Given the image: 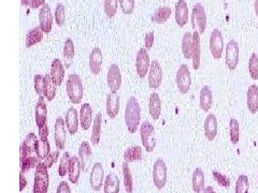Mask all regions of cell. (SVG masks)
Masks as SVG:
<instances>
[{
	"instance_id": "obj_34",
	"label": "cell",
	"mask_w": 258,
	"mask_h": 193,
	"mask_svg": "<svg viewBox=\"0 0 258 193\" xmlns=\"http://www.w3.org/2000/svg\"><path fill=\"white\" fill-rule=\"evenodd\" d=\"M104 193H120V178L114 173L105 177Z\"/></svg>"
},
{
	"instance_id": "obj_5",
	"label": "cell",
	"mask_w": 258,
	"mask_h": 193,
	"mask_svg": "<svg viewBox=\"0 0 258 193\" xmlns=\"http://www.w3.org/2000/svg\"><path fill=\"white\" fill-rule=\"evenodd\" d=\"M155 128L149 121L142 122L141 128H140V136H141V141L148 153H152L155 149L156 138H155Z\"/></svg>"
},
{
	"instance_id": "obj_46",
	"label": "cell",
	"mask_w": 258,
	"mask_h": 193,
	"mask_svg": "<svg viewBox=\"0 0 258 193\" xmlns=\"http://www.w3.org/2000/svg\"><path fill=\"white\" fill-rule=\"evenodd\" d=\"M249 72L252 80H258V56L255 53H253L250 57Z\"/></svg>"
},
{
	"instance_id": "obj_30",
	"label": "cell",
	"mask_w": 258,
	"mask_h": 193,
	"mask_svg": "<svg viewBox=\"0 0 258 193\" xmlns=\"http://www.w3.org/2000/svg\"><path fill=\"white\" fill-rule=\"evenodd\" d=\"M101 129H102V114L98 113L95 116V120L93 122V131L91 141L93 145H98L100 142L101 137Z\"/></svg>"
},
{
	"instance_id": "obj_33",
	"label": "cell",
	"mask_w": 258,
	"mask_h": 193,
	"mask_svg": "<svg viewBox=\"0 0 258 193\" xmlns=\"http://www.w3.org/2000/svg\"><path fill=\"white\" fill-rule=\"evenodd\" d=\"M248 109L252 114L258 110V87L251 85L248 89Z\"/></svg>"
},
{
	"instance_id": "obj_43",
	"label": "cell",
	"mask_w": 258,
	"mask_h": 193,
	"mask_svg": "<svg viewBox=\"0 0 258 193\" xmlns=\"http://www.w3.org/2000/svg\"><path fill=\"white\" fill-rule=\"evenodd\" d=\"M33 84H34V90H36L37 95L39 97H45V77L41 74L34 75L33 79Z\"/></svg>"
},
{
	"instance_id": "obj_42",
	"label": "cell",
	"mask_w": 258,
	"mask_h": 193,
	"mask_svg": "<svg viewBox=\"0 0 258 193\" xmlns=\"http://www.w3.org/2000/svg\"><path fill=\"white\" fill-rule=\"evenodd\" d=\"M37 154L42 161L49 157V155L51 154V146L48 139H39Z\"/></svg>"
},
{
	"instance_id": "obj_21",
	"label": "cell",
	"mask_w": 258,
	"mask_h": 193,
	"mask_svg": "<svg viewBox=\"0 0 258 193\" xmlns=\"http://www.w3.org/2000/svg\"><path fill=\"white\" fill-rule=\"evenodd\" d=\"M51 77L56 86H61L64 78V66L61 59H54L51 64Z\"/></svg>"
},
{
	"instance_id": "obj_23",
	"label": "cell",
	"mask_w": 258,
	"mask_h": 193,
	"mask_svg": "<svg viewBox=\"0 0 258 193\" xmlns=\"http://www.w3.org/2000/svg\"><path fill=\"white\" fill-rule=\"evenodd\" d=\"M66 127L69 131V134L74 136L79 130V118H78V110L74 108H70L66 113Z\"/></svg>"
},
{
	"instance_id": "obj_52",
	"label": "cell",
	"mask_w": 258,
	"mask_h": 193,
	"mask_svg": "<svg viewBox=\"0 0 258 193\" xmlns=\"http://www.w3.org/2000/svg\"><path fill=\"white\" fill-rule=\"evenodd\" d=\"M58 157H60V149L56 150V151H53V153H51L49 155V157L46 158L45 160H43V163L44 165L48 166V168L52 167L53 165H54V163L57 161L58 159Z\"/></svg>"
},
{
	"instance_id": "obj_48",
	"label": "cell",
	"mask_w": 258,
	"mask_h": 193,
	"mask_svg": "<svg viewBox=\"0 0 258 193\" xmlns=\"http://www.w3.org/2000/svg\"><path fill=\"white\" fill-rule=\"evenodd\" d=\"M64 7L63 3H57L55 8V21L57 26L62 27L64 24V20H66V12H64Z\"/></svg>"
},
{
	"instance_id": "obj_3",
	"label": "cell",
	"mask_w": 258,
	"mask_h": 193,
	"mask_svg": "<svg viewBox=\"0 0 258 193\" xmlns=\"http://www.w3.org/2000/svg\"><path fill=\"white\" fill-rule=\"evenodd\" d=\"M67 96L69 100L73 104L81 103L83 99V85H82L81 78L78 74L72 73L69 75L66 83Z\"/></svg>"
},
{
	"instance_id": "obj_1",
	"label": "cell",
	"mask_w": 258,
	"mask_h": 193,
	"mask_svg": "<svg viewBox=\"0 0 258 193\" xmlns=\"http://www.w3.org/2000/svg\"><path fill=\"white\" fill-rule=\"evenodd\" d=\"M39 139L34 133H28L24 142L21 145L20 149V165H21V173H26L29 169L36 168L39 163L42 161L38 157Z\"/></svg>"
},
{
	"instance_id": "obj_50",
	"label": "cell",
	"mask_w": 258,
	"mask_h": 193,
	"mask_svg": "<svg viewBox=\"0 0 258 193\" xmlns=\"http://www.w3.org/2000/svg\"><path fill=\"white\" fill-rule=\"evenodd\" d=\"M213 178L214 180L216 181V183H218L220 186L222 187H225V188H228V187L230 186V179L228 178L227 176H225V175H223L219 172H213Z\"/></svg>"
},
{
	"instance_id": "obj_47",
	"label": "cell",
	"mask_w": 258,
	"mask_h": 193,
	"mask_svg": "<svg viewBox=\"0 0 258 193\" xmlns=\"http://www.w3.org/2000/svg\"><path fill=\"white\" fill-rule=\"evenodd\" d=\"M250 181L246 175H240L236 184V193H249Z\"/></svg>"
},
{
	"instance_id": "obj_27",
	"label": "cell",
	"mask_w": 258,
	"mask_h": 193,
	"mask_svg": "<svg viewBox=\"0 0 258 193\" xmlns=\"http://www.w3.org/2000/svg\"><path fill=\"white\" fill-rule=\"evenodd\" d=\"M93 119V110L89 103L81 105L80 110V122L83 130H89Z\"/></svg>"
},
{
	"instance_id": "obj_45",
	"label": "cell",
	"mask_w": 258,
	"mask_h": 193,
	"mask_svg": "<svg viewBox=\"0 0 258 193\" xmlns=\"http://www.w3.org/2000/svg\"><path fill=\"white\" fill-rule=\"evenodd\" d=\"M70 161H71V157H70V154L68 153H64L62 158H61V163H60V167H58V173H60V176L64 177L66 176V174L69 172V166H70Z\"/></svg>"
},
{
	"instance_id": "obj_40",
	"label": "cell",
	"mask_w": 258,
	"mask_h": 193,
	"mask_svg": "<svg viewBox=\"0 0 258 193\" xmlns=\"http://www.w3.org/2000/svg\"><path fill=\"white\" fill-rule=\"evenodd\" d=\"M45 98L48 99V101H53L56 96V84L54 83V81L52 80L51 74L45 75Z\"/></svg>"
},
{
	"instance_id": "obj_17",
	"label": "cell",
	"mask_w": 258,
	"mask_h": 193,
	"mask_svg": "<svg viewBox=\"0 0 258 193\" xmlns=\"http://www.w3.org/2000/svg\"><path fill=\"white\" fill-rule=\"evenodd\" d=\"M175 22L180 27H184L189 22V7L185 0H179L175 4Z\"/></svg>"
},
{
	"instance_id": "obj_15",
	"label": "cell",
	"mask_w": 258,
	"mask_h": 193,
	"mask_svg": "<svg viewBox=\"0 0 258 193\" xmlns=\"http://www.w3.org/2000/svg\"><path fill=\"white\" fill-rule=\"evenodd\" d=\"M104 177V169L100 162H97L93 165L92 173L90 176V183L94 191H99L101 189Z\"/></svg>"
},
{
	"instance_id": "obj_26",
	"label": "cell",
	"mask_w": 258,
	"mask_h": 193,
	"mask_svg": "<svg viewBox=\"0 0 258 193\" xmlns=\"http://www.w3.org/2000/svg\"><path fill=\"white\" fill-rule=\"evenodd\" d=\"M79 158L82 165V168L83 171H87L89 168L90 162H91V158H92V149L89 142H82L79 148Z\"/></svg>"
},
{
	"instance_id": "obj_56",
	"label": "cell",
	"mask_w": 258,
	"mask_h": 193,
	"mask_svg": "<svg viewBox=\"0 0 258 193\" xmlns=\"http://www.w3.org/2000/svg\"><path fill=\"white\" fill-rule=\"evenodd\" d=\"M20 180H21V184H20V191H23V190H24L25 187L28 185L27 179L25 178L24 174H23V173H21V175H20Z\"/></svg>"
},
{
	"instance_id": "obj_18",
	"label": "cell",
	"mask_w": 258,
	"mask_h": 193,
	"mask_svg": "<svg viewBox=\"0 0 258 193\" xmlns=\"http://www.w3.org/2000/svg\"><path fill=\"white\" fill-rule=\"evenodd\" d=\"M102 53L99 48H94L90 54V69L94 75H98L101 71L102 67Z\"/></svg>"
},
{
	"instance_id": "obj_35",
	"label": "cell",
	"mask_w": 258,
	"mask_h": 193,
	"mask_svg": "<svg viewBox=\"0 0 258 193\" xmlns=\"http://www.w3.org/2000/svg\"><path fill=\"white\" fill-rule=\"evenodd\" d=\"M171 14L172 10L169 7H161L152 15V22L156 23V24H163V23H166L170 19Z\"/></svg>"
},
{
	"instance_id": "obj_41",
	"label": "cell",
	"mask_w": 258,
	"mask_h": 193,
	"mask_svg": "<svg viewBox=\"0 0 258 193\" xmlns=\"http://www.w3.org/2000/svg\"><path fill=\"white\" fill-rule=\"evenodd\" d=\"M119 3L120 0H104L103 11L109 19H112V17L115 16L117 8H119Z\"/></svg>"
},
{
	"instance_id": "obj_44",
	"label": "cell",
	"mask_w": 258,
	"mask_h": 193,
	"mask_svg": "<svg viewBox=\"0 0 258 193\" xmlns=\"http://www.w3.org/2000/svg\"><path fill=\"white\" fill-rule=\"evenodd\" d=\"M229 136H230V142L232 144H238L240 139V128H239V121L237 119H230L229 121Z\"/></svg>"
},
{
	"instance_id": "obj_12",
	"label": "cell",
	"mask_w": 258,
	"mask_h": 193,
	"mask_svg": "<svg viewBox=\"0 0 258 193\" xmlns=\"http://www.w3.org/2000/svg\"><path fill=\"white\" fill-rule=\"evenodd\" d=\"M162 77H163V72L161 63L157 60L152 61L149 71V78H148V83L150 88L152 89L160 88V86L161 85V82H162Z\"/></svg>"
},
{
	"instance_id": "obj_31",
	"label": "cell",
	"mask_w": 258,
	"mask_h": 193,
	"mask_svg": "<svg viewBox=\"0 0 258 193\" xmlns=\"http://www.w3.org/2000/svg\"><path fill=\"white\" fill-rule=\"evenodd\" d=\"M161 112V101L160 95H158V93H156V92H153L150 96V114H151V117L154 120H157L158 118H160Z\"/></svg>"
},
{
	"instance_id": "obj_8",
	"label": "cell",
	"mask_w": 258,
	"mask_h": 193,
	"mask_svg": "<svg viewBox=\"0 0 258 193\" xmlns=\"http://www.w3.org/2000/svg\"><path fill=\"white\" fill-rule=\"evenodd\" d=\"M210 51L214 59H221L224 51V39L219 29H214L210 36Z\"/></svg>"
},
{
	"instance_id": "obj_9",
	"label": "cell",
	"mask_w": 258,
	"mask_h": 193,
	"mask_svg": "<svg viewBox=\"0 0 258 193\" xmlns=\"http://www.w3.org/2000/svg\"><path fill=\"white\" fill-rule=\"evenodd\" d=\"M177 85L181 93H187L192 86V78L189 67L186 64H181L177 73Z\"/></svg>"
},
{
	"instance_id": "obj_32",
	"label": "cell",
	"mask_w": 258,
	"mask_h": 193,
	"mask_svg": "<svg viewBox=\"0 0 258 193\" xmlns=\"http://www.w3.org/2000/svg\"><path fill=\"white\" fill-rule=\"evenodd\" d=\"M63 57H64V67L69 68L71 66L74 57V44H73V41L70 38L66 39V41H64Z\"/></svg>"
},
{
	"instance_id": "obj_16",
	"label": "cell",
	"mask_w": 258,
	"mask_h": 193,
	"mask_svg": "<svg viewBox=\"0 0 258 193\" xmlns=\"http://www.w3.org/2000/svg\"><path fill=\"white\" fill-rule=\"evenodd\" d=\"M55 144L56 147L62 150L64 148V143H66V122L62 118L58 117L55 122Z\"/></svg>"
},
{
	"instance_id": "obj_37",
	"label": "cell",
	"mask_w": 258,
	"mask_h": 193,
	"mask_svg": "<svg viewBox=\"0 0 258 193\" xmlns=\"http://www.w3.org/2000/svg\"><path fill=\"white\" fill-rule=\"evenodd\" d=\"M193 50H194L193 33L186 32L184 34L183 39H182V53H183V55L186 59H192L193 58Z\"/></svg>"
},
{
	"instance_id": "obj_51",
	"label": "cell",
	"mask_w": 258,
	"mask_h": 193,
	"mask_svg": "<svg viewBox=\"0 0 258 193\" xmlns=\"http://www.w3.org/2000/svg\"><path fill=\"white\" fill-rule=\"evenodd\" d=\"M45 3V0H22L21 4L26 5V7L31 9H38Z\"/></svg>"
},
{
	"instance_id": "obj_2",
	"label": "cell",
	"mask_w": 258,
	"mask_h": 193,
	"mask_svg": "<svg viewBox=\"0 0 258 193\" xmlns=\"http://www.w3.org/2000/svg\"><path fill=\"white\" fill-rule=\"evenodd\" d=\"M141 120V109L136 97H129L125 109V121L129 133H136Z\"/></svg>"
},
{
	"instance_id": "obj_25",
	"label": "cell",
	"mask_w": 258,
	"mask_h": 193,
	"mask_svg": "<svg viewBox=\"0 0 258 193\" xmlns=\"http://www.w3.org/2000/svg\"><path fill=\"white\" fill-rule=\"evenodd\" d=\"M193 43H194V50H193V68L195 70H198L200 67V54H201V49H200V33L198 31H195L193 33Z\"/></svg>"
},
{
	"instance_id": "obj_14",
	"label": "cell",
	"mask_w": 258,
	"mask_h": 193,
	"mask_svg": "<svg viewBox=\"0 0 258 193\" xmlns=\"http://www.w3.org/2000/svg\"><path fill=\"white\" fill-rule=\"evenodd\" d=\"M39 24L40 28L42 29L44 33H50L53 27V14L50 5L44 3L40 9L39 12Z\"/></svg>"
},
{
	"instance_id": "obj_53",
	"label": "cell",
	"mask_w": 258,
	"mask_h": 193,
	"mask_svg": "<svg viewBox=\"0 0 258 193\" xmlns=\"http://www.w3.org/2000/svg\"><path fill=\"white\" fill-rule=\"evenodd\" d=\"M154 41H155V33L153 31H150L145 34L144 37V43H145V49L146 50H151L153 48L154 45Z\"/></svg>"
},
{
	"instance_id": "obj_39",
	"label": "cell",
	"mask_w": 258,
	"mask_h": 193,
	"mask_svg": "<svg viewBox=\"0 0 258 193\" xmlns=\"http://www.w3.org/2000/svg\"><path fill=\"white\" fill-rule=\"evenodd\" d=\"M122 171L123 175H124V186L127 193H132L133 192V183H132V176L130 168H129L128 162H124L122 165Z\"/></svg>"
},
{
	"instance_id": "obj_57",
	"label": "cell",
	"mask_w": 258,
	"mask_h": 193,
	"mask_svg": "<svg viewBox=\"0 0 258 193\" xmlns=\"http://www.w3.org/2000/svg\"><path fill=\"white\" fill-rule=\"evenodd\" d=\"M202 193H215V191H214L212 187H207V188L203 189Z\"/></svg>"
},
{
	"instance_id": "obj_6",
	"label": "cell",
	"mask_w": 258,
	"mask_h": 193,
	"mask_svg": "<svg viewBox=\"0 0 258 193\" xmlns=\"http://www.w3.org/2000/svg\"><path fill=\"white\" fill-rule=\"evenodd\" d=\"M192 26L195 31L203 33L207 28V14L201 3H196L192 12Z\"/></svg>"
},
{
	"instance_id": "obj_10",
	"label": "cell",
	"mask_w": 258,
	"mask_h": 193,
	"mask_svg": "<svg viewBox=\"0 0 258 193\" xmlns=\"http://www.w3.org/2000/svg\"><path fill=\"white\" fill-rule=\"evenodd\" d=\"M151 63L152 62L150 60L148 50H146L145 48L140 49L137 54V58H136V70H137V74L139 78L144 79L146 77V74H148L150 71Z\"/></svg>"
},
{
	"instance_id": "obj_19",
	"label": "cell",
	"mask_w": 258,
	"mask_h": 193,
	"mask_svg": "<svg viewBox=\"0 0 258 193\" xmlns=\"http://www.w3.org/2000/svg\"><path fill=\"white\" fill-rule=\"evenodd\" d=\"M204 136L208 141H213L218 136V119L213 114H209L204 120Z\"/></svg>"
},
{
	"instance_id": "obj_54",
	"label": "cell",
	"mask_w": 258,
	"mask_h": 193,
	"mask_svg": "<svg viewBox=\"0 0 258 193\" xmlns=\"http://www.w3.org/2000/svg\"><path fill=\"white\" fill-rule=\"evenodd\" d=\"M39 129V137L40 139H48L49 137V127L48 124H44L43 126H41Z\"/></svg>"
},
{
	"instance_id": "obj_7",
	"label": "cell",
	"mask_w": 258,
	"mask_h": 193,
	"mask_svg": "<svg viewBox=\"0 0 258 193\" xmlns=\"http://www.w3.org/2000/svg\"><path fill=\"white\" fill-rule=\"evenodd\" d=\"M153 181L157 189H162L167 184V165L162 159H157L154 163Z\"/></svg>"
},
{
	"instance_id": "obj_49",
	"label": "cell",
	"mask_w": 258,
	"mask_h": 193,
	"mask_svg": "<svg viewBox=\"0 0 258 193\" xmlns=\"http://www.w3.org/2000/svg\"><path fill=\"white\" fill-rule=\"evenodd\" d=\"M121 9L124 14H131L134 9V0H120Z\"/></svg>"
},
{
	"instance_id": "obj_59",
	"label": "cell",
	"mask_w": 258,
	"mask_h": 193,
	"mask_svg": "<svg viewBox=\"0 0 258 193\" xmlns=\"http://www.w3.org/2000/svg\"><path fill=\"white\" fill-rule=\"evenodd\" d=\"M163 1H165V0H163Z\"/></svg>"
},
{
	"instance_id": "obj_29",
	"label": "cell",
	"mask_w": 258,
	"mask_h": 193,
	"mask_svg": "<svg viewBox=\"0 0 258 193\" xmlns=\"http://www.w3.org/2000/svg\"><path fill=\"white\" fill-rule=\"evenodd\" d=\"M43 31L40 27H34L31 29L26 34V41H25V46L27 49L32 48V46L40 43L43 40Z\"/></svg>"
},
{
	"instance_id": "obj_20",
	"label": "cell",
	"mask_w": 258,
	"mask_h": 193,
	"mask_svg": "<svg viewBox=\"0 0 258 193\" xmlns=\"http://www.w3.org/2000/svg\"><path fill=\"white\" fill-rule=\"evenodd\" d=\"M46 118H48V109L43 97H39L37 105L34 107V119L38 128L46 124Z\"/></svg>"
},
{
	"instance_id": "obj_28",
	"label": "cell",
	"mask_w": 258,
	"mask_h": 193,
	"mask_svg": "<svg viewBox=\"0 0 258 193\" xmlns=\"http://www.w3.org/2000/svg\"><path fill=\"white\" fill-rule=\"evenodd\" d=\"M213 103V93L212 90L209 86H204L200 91V97H199V104H200V108L204 112H208L210 110L211 107H212Z\"/></svg>"
},
{
	"instance_id": "obj_13",
	"label": "cell",
	"mask_w": 258,
	"mask_h": 193,
	"mask_svg": "<svg viewBox=\"0 0 258 193\" xmlns=\"http://www.w3.org/2000/svg\"><path fill=\"white\" fill-rule=\"evenodd\" d=\"M108 86L111 92H117L121 88L122 85V73L119 66L115 63H112L108 70Z\"/></svg>"
},
{
	"instance_id": "obj_24",
	"label": "cell",
	"mask_w": 258,
	"mask_h": 193,
	"mask_svg": "<svg viewBox=\"0 0 258 193\" xmlns=\"http://www.w3.org/2000/svg\"><path fill=\"white\" fill-rule=\"evenodd\" d=\"M83 171L79 157H71L69 166V181L72 184H78L81 176V172Z\"/></svg>"
},
{
	"instance_id": "obj_22",
	"label": "cell",
	"mask_w": 258,
	"mask_h": 193,
	"mask_svg": "<svg viewBox=\"0 0 258 193\" xmlns=\"http://www.w3.org/2000/svg\"><path fill=\"white\" fill-rule=\"evenodd\" d=\"M121 100L117 92H110L107 96V114L110 118L114 119L120 112Z\"/></svg>"
},
{
	"instance_id": "obj_4",
	"label": "cell",
	"mask_w": 258,
	"mask_h": 193,
	"mask_svg": "<svg viewBox=\"0 0 258 193\" xmlns=\"http://www.w3.org/2000/svg\"><path fill=\"white\" fill-rule=\"evenodd\" d=\"M46 166L43 161H41L34 169V184L32 188V193H48L50 177Z\"/></svg>"
},
{
	"instance_id": "obj_58",
	"label": "cell",
	"mask_w": 258,
	"mask_h": 193,
	"mask_svg": "<svg viewBox=\"0 0 258 193\" xmlns=\"http://www.w3.org/2000/svg\"><path fill=\"white\" fill-rule=\"evenodd\" d=\"M255 13L258 16V0H255Z\"/></svg>"
},
{
	"instance_id": "obj_55",
	"label": "cell",
	"mask_w": 258,
	"mask_h": 193,
	"mask_svg": "<svg viewBox=\"0 0 258 193\" xmlns=\"http://www.w3.org/2000/svg\"><path fill=\"white\" fill-rule=\"evenodd\" d=\"M56 193H71V189H70L69 184L66 183V181H62V183L57 187Z\"/></svg>"
},
{
	"instance_id": "obj_36",
	"label": "cell",
	"mask_w": 258,
	"mask_h": 193,
	"mask_svg": "<svg viewBox=\"0 0 258 193\" xmlns=\"http://www.w3.org/2000/svg\"><path fill=\"white\" fill-rule=\"evenodd\" d=\"M204 189V174L200 167H197L193 174V190L195 193H201Z\"/></svg>"
},
{
	"instance_id": "obj_11",
	"label": "cell",
	"mask_w": 258,
	"mask_h": 193,
	"mask_svg": "<svg viewBox=\"0 0 258 193\" xmlns=\"http://www.w3.org/2000/svg\"><path fill=\"white\" fill-rule=\"evenodd\" d=\"M239 45L234 40H230L226 45V55L225 62L228 69L234 71L239 63Z\"/></svg>"
},
{
	"instance_id": "obj_38",
	"label": "cell",
	"mask_w": 258,
	"mask_h": 193,
	"mask_svg": "<svg viewBox=\"0 0 258 193\" xmlns=\"http://www.w3.org/2000/svg\"><path fill=\"white\" fill-rule=\"evenodd\" d=\"M142 158H143L142 148L140 147V146H133V147L127 148L124 153V159L128 163L133 161H140L142 160Z\"/></svg>"
}]
</instances>
